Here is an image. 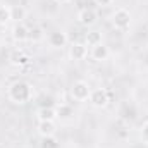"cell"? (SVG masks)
<instances>
[{
    "label": "cell",
    "mask_w": 148,
    "mask_h": 148,
    "mask_svg": "<svg viewBox=\"0 0 148 148\" xmlns=\"http://www.w3.org/2000/svg\"><path fill=\"white\" fill-rule=\"evenodd\" d=\"M33 95H35L33 86H31L28 81H23V79L14 81V83L9 86V90H7L9 100H10L12 103H16V105H24V103L31 102V100H33Z\"/></svg>",
    "instance_id": "6da1fadb"
},
{
    "label": "cell",
    "mask_w": 148,
    "mask_h": 148,
    "mask_svg": "<svg viewBox=\"0 0 148 148\" xmlns=\"http://www.w3.org/2000/svg\"><path fill=\"white\" fill-rule=\"evenodd\" d=\"M131 21H133V16L124 7L115 9L114 14H112V17H110V23H112V26H114V29H117L121 33H124V31H127L131 28Z\"/></svg>",
    "instance_id": "7a4b0ae2"
},
{
    "label": "cell",
    "mask_w": 148,
    "mask_h": 148,
    "mask_svg": "<svg viewBox=\"0 0 148 148\" xmlns=\"http://www.w3.org/2000/svg\"><path fill=\"white\" fill-rule=\"evenodd\" d=\"M88 102L95 109H105L109 105V102H110V93L105 88H95V90H91Z\"/></svg>",
    "instance_id": "3957f363"
},
{
    "label": "cell",
    "mask_w": 148,
    "mask_h": 148,
    "mask_svg": "<svg viewBox=\"0 0 148 148\" xmlns=\"http://www.w3.org/2000/svg\"><path fill=\"white\" fill-rule=\"evenodd\" d=\"M90 93H91V86L86 81H83V79L76 81L71 86V97L76 102H86L90 98Z\"/></svg>",
    "instance_id": "277c9868"
},
{
    "label": "cell",
    "mask_w": 148,
    "mask_h": 148,
    "mask_svg": "<svg viewBox=\"0 0 148 148\" xmlns=\"http://www.w3.org/2000/svg\"><path fill=\"white\" fill-rule=\"evenodd\" d=\"M76 19H77V23H79L81 26L90 28V26H93V24L98 21V12H97L93 7H84V9H81V10L77 12Z\"/></svg>",
    "instance_id": "5b68a950"
},
{
    "label": "cell",
    "mask_w": 148,
    "mask_h": 148,
    "mask_svg": "<svg viewBox=\"0 0 148 148\" xmlns=\"http://www.w3.org/2000/svg\"><path fill=\"white\" fill-rule=\"evenodd\" d=\"M69 57L76 62L84 60L88 57V47L84 43H81V41H73L71 47H69Z\"/></svg>",
    "instance_id": "8992f818"
},
{
    "label": "cell",
    "mask_w": 148,
    "mask_h": 148,
    "mask_svg": "<svg viewBox=\"0 0 148 148\" xmlns=\"http://www.w3.org/2000/svg\"><path fill=\"white\" fill-rule=\"evenodd\" d=\"M47 41H48V45L52 48H64L67 45V35L64 31H60V29H55V31L48 33Z\"/></svg>",
    "instance_id": "52a82bcc"
},
{
    "label": "cell",
    "mask_w": 148,
    "mask_h": 148,
    "mask_svg": "<svg viewBox=\"0 0 148 148\" xmlns=\"http://www.w3.org/2000/svg\"><path fill=\"white\" fill-rule=\"evenodd\" d=\"M10 35H12V40H14L16 43H24V41H28L29 28H28L24 23H16V24L12 26Z\"/></svg>",
    "instance_id": "ba28073f"
},
{
    "label": "cell",
    "mask_w": 148,
    "mask_h": 148,
    "mask_svg": "<svg viewBox=\"0 0 148 148\" xmlns=\"http://www.w3.org/2000/svg\"><path fill=\"white\" fill-rule=\"evenodd\" d=\"M36 131L41 138H47V136H55L57 133V126L53 121H38Z\"/></svg>",
    "instance_id": "9c48e42d"
},
{
    "label": "cell",
    "mask_w": 148,
    "mask_h": 148,
    "mask_svg": "<svg viewBox=\"0 0 148 148\" xmlns=\"http://www.w3.org/2000/svg\"><path fill=\"white\" fill-rule=\"evenodd\" d=\"M109 55H110L109 47H107V45H103V43H100V45H97V47H91V48H90V57H91L93 60H97V62H103V60H107V59H109Z\"/></svg>",
    "instance_id": "30bf717a"
},
{
    "label": "cell",
    "mask_w": 148,
    "mask_h": 148,
    "mask_svg": "<svg viewBox=\"0 0 148 148\" xmlns=\"http://www.w3.org/2000/svg\"><path fill=\"white\" fill-rule=\"evenodd\" d=\"M36 117H38V121H53V122H55V119H59L55 107H47V105L38 109Z\"/></svg>",
    "instance_id": "8fae6325"
},
{
    "label": "cell",
    "mask_w": 148,
    "mask_h": 148,
    "mask_svg": "<svg viewBox=\"0 0 148 148\" xmlns=\"http://www.w3.org/2000/svg\"><path fill=\"white\" fill-rule=\"evenodd\" d=\"M100 43H103L102 41V33L100 31H97V29H91V31H88L86 33V36H84V45L86 47H97V45H100Z\"/></svg>",
    "instance_id": "7c38bea8"
},
{
    "label": "cell",
    "mask_w": 148,
    "mask_h": 148,
    "mask_svg": "<svg viewBox=\"0 0 148 148\" xmlns=\"http://www.w3.org/2000/svg\"><path fill=\"white\" fill-rule=\"evenodd\" d=\"M55 110H57V117L59 119H71L74 115V109L69 103H59L55 107Z\"/></svg>",
    "instance_id": "4fadbf2b"
},
{
    "label": "cell",
    "mask_w": 148,
    "mask_h": 148,
    "mask_svg": "<svg viewBox=\"0 0 148 148\" xmlns=\"http://www.w3.org/2000/svg\"><path fill=\"white\" fill-rule=\"evenodd\" d=\"M12 21V10H10V5L7 3H0V24L5 26Z\"/></svg>",
    "instance_id": "5bb4252c"
},
{
    "label": "cell",
    "mask_w": 148,
    "mask_h": 148,
    "mask_svg": "<svg viewBox=\"0 0 148 148\" xmlns=\"http://www.w3.org/2000/svg\"><path fill=\"white\" fill-rule=\"evenodd\" d=\"M10 10H12V21L23 23V21L26 19V9H24V7H21V5H12Z\"/></svg>",
    "instance_id": "9a60e30c"
},
{
    "label": "cell",
    "mask_w": 148,
    "mask_h": 148,
    "mask_svg": "<svg viewBox=\"0 0 148 148\" xmlns=\"http://www.w3.org/2000/svg\"><path fill=\"white\" fill-rule=\"evenodd\" d=\"M43 29L40 28V26H33V28H29V35H28V40L29 41H33V43H36V41H41L43 40Z\"/></svg>",
    "instance_id": "2e32d148"
},
{
    "label": "cell",
    "mask_w": 148,
    "mask_h": 148,
    "mask_svg": "<svg viewBox=\"0 0 148 148\" xmlns=\"http://www.w3.org/2000/svg\"><path fill=\"white\" fill-rule=\"evenodd\" d=\"M40 148H60V143L55 136H47V138H41Z\"/></svg>",
    "instance_id": "e0dca14e"
},
{
    "label": "cell",
    "mask_w": 148,
    "mask_h": 148,
    "mask_svg": "<svg viewBox=\"0 0 148 148\" xmlns=\"http://www.w3.org/2000/svg\"><path fill=\"white\" fill-rule=\"evenodd\" d=\"M12 62H14V64H17V66H24V64H28V62H29V57H28V55H24L23 52H16V53L12 55Z\"/></svg>",
    "instance_id": "ac0fdd59"
},
{
    "label": "cell",
    "mask_w": 148,
    "mask_h": 148,
    "mask_svg": "<svg viewBox=\"0 0 148 148\" xmlns=\"http://www.w3.org/2000/svg\"><path fill=\"white\" fill-rule=\"evenodd\" d=\"M140 140L143 141V145L148 147V121L143 122V126H141V129H140Z\"/></svg>",
    "instance_id": "d6986e66"
},
{
    "label": "cell",
    "mask_w": 148,
    "mask_h": 148,
    "mask_svg": "<svg viewBox=\"0 0 148 148\" xmlns=\"http://www.w3.org/2000/svg\"><path fill=\"white\" fill-rule=\"evenodd\" d=\"M97 3H98V5H102V7H109V5L114 3V0H97Z\"/></svg>",
    "instance_id": "ffe728a7"
},
{
    "label": "cell",
    "mask_w": 148,
    "mask_h": 148,
    "mask_svg": "<svg viewBox=\"0 0 148 148\" xmlns=\"http://www.w3.org/2000/svg\"><path fill=\"white\" fill-rule=\"evenodd\" d=\"M57 3H60V5H66V3H71L73 0H55Z\"/></svg>",
    "instance_id": "44dd1931"
}]
</instances>
